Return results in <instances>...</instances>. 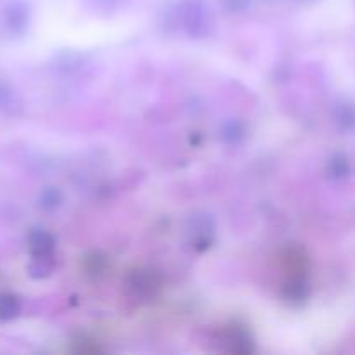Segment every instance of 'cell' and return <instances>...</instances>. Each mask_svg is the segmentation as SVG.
Here are the masks:
<instances>
[{"label":"cell","mask_w":355,"mask_h":355,"mask_svg":"<svg viewBox=\"0 0 355 355\" xmlns=\"http://www.w3.org/2000/svg\"><path fill=\"white\" fill-rule=\"evenodd\" d=\"M177 21L191 38H207L214 33V14L201 0H184L177 10Z\"/></svg>","instance_id":"obj_1"},{"label":"cell","mask_w":355,"mask_h":355,"mask_svg":"<svg viewBox=\"0 0 355 355\" xmlns=\"http://www.w3.org/2000/svg\"><path fill=\"white\" fill-rule=\"evenodd\" d=\"M159 284L162 283H159V277L156 276V272L146 269H137L128 274L125 288H127L130 297L139 298V300H148L149 297H155L158 293Z\"/></svg>","instance_id":"obj_2"},{"label":"cell","mask_w":355,"mask_h":355,"mask_svg":"<svg viewBox=\"0 0 355 355\" xmlns=\"http://www.w3.org/2000/svg\"><path fill=\"white\" fill-rule=\"evenodd\" d=\"M3 30L10 37H23L30 26V7L24 2H12L2 12Z\"/></svg>","instance_id":"obj_3"},{"label":"cell","mask_w":355,"mask_h":355,"mask_svg":"<svg viewBox=\"0 0 355 355\" xmlns=\"http://www.w3.org/2000/svg\"><path fill=\"white\" fill-rule=\"evenodd\" d=\"M222 343L225 350L236 355H246L253 352V340L248 331L239 326H231L222 333Z\"/></svg>","instance_id":"obj_4"},{"label":"cell","mask_w":355,"mask_h":355,"mask_svg":"<svg viewBox=\"0 0 355 355\" xmlns=\"http://www.w3.org/2000/svg\"><path fill=\"white\" fill-rule=\"evenodd\" d=\"M281 262H283V269L288 274V277H305L309 270L307 255L298 246H290V248L284 250Z\"/></svg>","instance_id":"obj_5"},{"label":"cell","mask_w":355,"mask_h":355,"mask_svg":"<svg viewBox=\"0 0 355 355\" xmlns=\"http://www.w3.org/2000/svg\"><path fill=\"white\" fill-rule=\"evenodd\" d=\"M28 250H30L31 257L54 255V236L45 229H31L30 234H28Z\"/></svg>","instance_id":"obj_6"},{"label":"cell","mask_w":355,"mask_h":355,"mask_svg":"<svg viewBox=\"0 0 355 355\" xmlns=\"http://www.w3.org/2000/svg\"><path fill=\"white\" fill-rule=\"evenodd\" d=\"M23 111V99L10 83L0 82V113L3 116H17Z\"/></svg>","instance_id":"obj_7"},{"label":"cell","mask_w":355,"mask_h":355,"mask_svg":"<svg viewBox=\"0 0 355 355\" xmlns=\"http://www.w3.org/2000/svg\"><path fill=\"white\" fill-rule=\"evenodd\" d=\"M311 295V288H309L305 277H288L286 284L283 288V297L290 304H304Z\"/></svg>","instance_id":"obj_8"},{"label":"cell","mask_w":355,"mask_h":355,"mask_svg":"<svg viewBox=\"0 0 355 355\" xmlns=\"http://www.w3.org/2000/svg\"><path fill=\"white\" fill-rule=\"evenodd\" d=\"M55 269L54 255H37L31 257V262L28 263V274L33 279H45L51 276Z\"/></svg>","instance_id":"obj_9"},{"label":"cell","mask_w":355,"mask_h":355,"mask_svg":"<svg viewBox=\"0 0 355 355\" xmlns=\"http://www.w3.org/2000/svg\"><path fill=\"white\" fill-rule=\"evenodd\" d=\"M246 125L241 120H229L222 125L220 139L227 146H238L245 141Z\"/></svg>","instance_id":"obj_10"},{"label":"cell","mask_w":355,"mask_h":355,"mask_svg":"<svg viewBox=\"0 0 355 355\" xmlns=\"http://www.w3.org/2000/svg\"><path fill=\"white\" fill-rule=\"evenodd\" d=\"M21 314V300L12 293H0V321L7 322Z\"/></svg>","instance_id":"obj_11"},{"label":"cell","mask_w":355,"mask_h":355,"mask_svg":"<svg viewBox=\"0 0 355 355\" xmlns=\"http://www.w3.org/2000/svg\"><path fill=\"white\" fill-rule=\"evenodd\" d=\"M62 194L58 187H45L40 194H38V208L44 211H54L61 207Z\"/></svg>","instance_id":"obj_12"},{"label":"cell","mask_w":355,"mask_h":355,"mask_svg":"<svg viewBox=\"0 0 355 355\" xmlns=\"http://www.w3.org/2000/svg\"><path fill=\"white\" fill-rule=\"evenodd\" d=\"M222 6H224L225 10L232 14L245 12L246 9H250L252 6V0H222Z\"/></svg>","instance_id":"obj_13"},{"label":"cell","mask_w":355,"mask_h":355,"mask_svg":"<svg viewBox=\"0 0 355 355\" xmlns=\"http://www.w3.org/2000/svg\"><path fill=\"white\" fill-rule=\"evenodd\" d=\"M107 262L99 255H92L89 260H87V270L92 274H103L106 270Z\"/></svg>","instance_id":"obj_14"},{"label":"cell","mask_w":355,"mask_h":355,"mask_svg":"<svg viewBox=\"0 0 355 355\" xmlns=\"http://www.w3.org/2000/svg\"><path fill=\"white\" fill-rule=\"evenodd\" d=\"M328 172L331 177H343L347 173V163L343 158H333L328 163Z\"/></svg>","instance_id":"obj_15"},{"label":"cell","mask_w":355,"mask_h":355,"mask_svg":"<svg viewBox=\"0 0 355 355\" xmlns=\"http://www.w3.org/2000/svg\"><path fill=\"white\" fill-rule=\"evenodd\" d=\"M304 2H311V0H304Z\"/></svg>","instance_id":"obj_16"}]
</instances>
